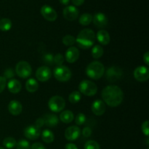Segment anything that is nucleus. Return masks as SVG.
<instances>
[{"label": "nucleus", "mask_w": 149, "mask_h": 149, "mask_svg": "<svg viewBox=\"0 0 149 149\" xmlns=\"http://www.w3.org/2000/svg\"><path fill=\"white\" fill-rule=\"evenodd\" d=\"M147 149H149V148H147Z\"/></svg>", "instance_id": "de8ad7c7"}, {"label": "nucleus", "mask_w": 149, "mask_h": 149, "mask_svg": "<svg viewBox=\"0 0 149 149\" xmlns=\"http://www.w3.org/2000/svg\"><path fill=\"white\" fill-rule=\"evenodd\" d=\"M43 119L45 125H46V126L49 127H55L59 123V118L56 115L52 114V113L46 114L44 116Z\"/></svg>", "instance_id": "aec40b11"}, {"label": "nucleus", "mask_w": 149, "mask_h": 149, "mask_svg": "<svg viewBox=\"0 0 149 149\" xmlns=\"http://www.w3.org/2000/svg\"><path fill=\"white\" fill-rule=\"evenodd\" d=\"M41 14L43 16L45 20H48V21L53 22L58 17V14H57L56 11L52 8V7L49 5H43L41 8Z\"/></svg>", "instance_id": "9d476101"}, {"label": "nucleus", "mask_w": 149, "mask_h": 149, "mask_svg": "<svg viewBox=\"0 0 149 149\" xmlns=\"http://www.w3.org/2000/svg\"><path fill=\"white\" fill-rule=\"evenodd\" d=\"M26 89L29 93H35L39 89V83L35 79H29L26 82Z\"/></svg>", "instance_id": "5701e85b"}, {"label": "nucleus", "mask_w": 149, "mask_h": 149, "mask_svg": "<svg viewBox=\"0 0 149 149\" xmlns=\"http://www.w3.org/2000/svg\"><path fill=\"white\" fill-rule=\"evenodd\" d=\"M42 141L46 143H51L54 141L55 135L53 132L49 130H45L42 132Z\"/></svg>", "instance_id": "b1692460"}, {"label": "nucleus", "mask_w": 149, "mask_h": 149, "mask_svg": "<svg viewBox=\"0 0 149 149\" xmlns=\"http://www.w3.org/2000/svg\"><path fill=\"white\" fill-rule=\"evenodd\" d=\"M86 116L84 113H79L77 115L75 118V122L77 125H82L85 123Z\"/></svg>", "instance_id": "473e14b6"}, {"label": "nucleus", "mask_w": 149, "mask_h": 149, "mask_svg": "<svg viewBox=\"0 0 149 149\" xmlns=\"http://www.w3.org/2000/svg\"><path fill=\"white\" fill-rule=\"evenodd\" d=\"M93 113L96 116H101L106 112V106L104 102L101 100H95L91 106Z\"/></svg>", "instance_id": "dca6fc26"}, {"label": "nucleus", "mask_w": 149, "mask_h": 149, "mask_svg": "<svg viewBox=\"0 0 149 149\" xmlns=\"http://www.w3.org/2000/svg\"><path fill=\"white\" fill-rule=\"evenodd\" d=\"M44 125H45V122H44L43 118H39V119H36V122H35V126H36V127L39 128V129H40Z\"/></svg>", "instance_id": "a19ab883"}, {"label": "nucleus", "mask_w": 149, "mask_h": 149, "mask_svg": "<svg viewBox=\"0 0 149 149\" xmlns=\"http://www.w3.org/2000/svg\"><path fill=\"white\" fill-rule=\"evenodd\" d=\"M97 40L102 45H107L110 42V35L106 30H100L97 33Z\"/></svg>", "instance_id": "412c9836"}, {"label": "nucleus", "mask_w": 149, "mask_h": 149, "mask_svg": "<svg viewBox=\"0 0 149 149\" xmlns=\"http://www.w3.org/2000/svg\"><path fill=\"white\" fill-rule=\"evenodd\" d=\"M12 28V21L9 18H2L0 20V30L7 31Z\"/></svg>", "instance_id": "bb28decb"}, {"label": "nucleus", "mask_w": 149, "mask_h": 149, "mask_svg": "<svg viewBox=\"0 0 149 149\" xmlns=\"http://www.w3.org/2000/svg\"><path fill=\"white\" fill-rule=\"evenodd\" d=\"M44 59H45V61L47 63V64H52L53 62V56L50 54H47V55H45L44 57Z\"/></svg>", "instance_id": "58836bf2"}, {"label": "nucleus", "mask_w": 149, "mask_h": 149, "mask_svg": "<svg viewBox=\"0 0 149 149\" xmlns=\"http://www.w3.org/2000/svg\"><path fill=\"white\" fill-rule=\"evenodd\" d=\"M7 85V79L4 77L0 76V93H2Z\"/></svg>", "instance_id": "e433bc0d"}, {"label": "nucleus", "mask_w": 149, "mask_h": 149, "mask_svg": "<svg viewBox=\"0 0 149 149\" xmlns=\"http://www.w3.org/2000/svg\"><path fill=\"white\" fill-rule=\"evenodd\" d=\"M79 58V51L75 47H70L65 52V61L69 63H74Z\"/></svg>", "instance_id": "4468645a"}, {"label": "nucleus", "mask_w": 149, "mask_h": 149, "mask_svg": "<svg viewBox=\"0 0 149 149\" xmlns=\"http://www.w3.org/2000/svg\"><path fill=\"white\" fill-rule=\"evenodd\" d=\"M71 1L75 6H81L84 2V0H71Z\"/></svg>", "instance_id": "37998d69"}, {"label": "nucleus", "mask_w": 149, "mask_h": 149, "mask_svg": "<svg viewBox=\"0 0 149 149\" xmlns=\"http://www.w3.org/2000/svg\"><path fill=\"white\" fill-rule=\"evenodd\" d=\"M65 101L61 96L55 95L51 97L48 102V107L55 113L61 112L65 109Z\"/></svg>", "instance_id": "423d86ee"}, {"label": "nucleus", "mask_w": 149, "mask_h": 149, "mask_svg": "<svg viewBox=\"0 0 149 149\" xmlns=\"http://www.w3.org/2000/svg\"><path fill=\"white\" fill-rule=\"evenodd\" d=\"M79 93L86 96H93L97 93V87L95 83L90 80H83L79 84Z\"/></svg>", "instance_id": "20e7f679"}, {"label": "nucleus", "mask_w": 149, "mask_h": 149, "mask_svg": "<svg viewBox=\"0 0 149 149\" xmlns=\"http://www.w3.org/2000/svg\"><path fill=\"white\" fill-rule=\"evenodd\" d=\"M54 77L58 81L65 82L71 79L72 73L69 68L65 65H59L54 69Z\"/></svg>", "instance_id": "39448f33"}, {"label": "nucleus", "mask_w": 149, "mask_h": 149, "mask_svg": "<svg viewBox=\"0 0 149 149\" xmlns=\"http://www.w3.org/2000/svg\"><path fill=\"white\" fill-rule=\"evenodd\" d=\"M141 130H142V132L146 136L148 137L149 135V128H148V121L146 120L142 124V126H141Z\"/></svg>", "instance_id": "f704fd0d"}, {"label": "nucleus", "mask_w": 149, "mask_h": 149, "mask_svg": "<svg viewBox=\"0 0 149 149\" xmlns=\"http://www.w3.org/2000/svg\"><path fill=\"white\" fill-rule=\"evenodd\" d=\"M53 62L55 63L56 65H58V66L59 65H62V64L64 62V57L63 56V55L58 53L56 55L53 57Z\"/></svg>", "instance_id": "72a5a7b5"}, {"label": "nucleus", "mask_w": 149, "mask_h": 149, "mask_svg": "<svg viewBox=\"0 0 149 149\" xmlns=\"http://www.w3.org/2000/svg\"><path fill=\"white\" fill-rule=\"evenodd\" d=\"M59 1L62 4H64V5H68L70 2V0H59Z\"/></svg>", "instance_id": "a18cd8bd"}, {"label": "nucleus", "mask_w": 149, "mask_h": 149, "mask_svg": "<svg viewBox=\"0 0 149 149\" xmlns=\"http://www.w3.org/2000/svg\"><path fill=\"white\" fill-rule=\"evenodd\" d=\"M15 76L14 71L13 70V68H7L5 70L4 73V77L7 79H12Z\"/></svg>", "instance_id": "c9c22d12"}, {"label": "nucleus", "mask_w": 149, "mask_h": 149, "mask_svg": "<svg viewBox=\"0 0 149 149\" xmlns=\"http://www.w3.org/2000/svg\"><path fill=\"white\" fill-rule=\"evenodd\" d=\"M7 89L13 94H17L21 90L22 84L19 80L12 79L7 83Z\"/></svg>", "instance_id": "6ab92c4d"}, {"label": "nucleus", "mask_w": 149, "mask_h": 149, "mask_svg": "<svg viewBox=\"0 0 149 149\" xmlns=\"http://www.w3.org/2000/svg\"><path fill=\"white\" fill-rule=\"evenodd\" d=\"M103 47L99 45H95L92 49V56L95 59H98L101 58L102 55H103Z\"/></svg>", "instance_id": "393cba45"}, {"label": "nucleus", "mask_w": 149, "mask_h": 149, "mask_svg": "<svg viewBox=\"0 0 149 149\" xmlns=\"http://www.w3.org/2000/svg\"><path fill=\"white\" fill-rule=\"evenodd\" d=\"M8 111L13 116H18L23 111V106L17 100H12L8 104Z\"/></svg>", "instance_id": "a211bd4d"}, {"label": "nucleus", "mask_w": 149, "mask_h": 149, "mask_svg": "<svg viewBox=\"0 0 149 149\" xmlns=\"http://www.w3.org/2000/svg\"><path fill=\"white\" fill-rule=\"evenodd\" d=\"M40 129L36 127L35 125H30L27 127L24 130V135L26 138L32 141L37 139L40 135Z\"/></svg>", "instance_id": "2eb2a0df"}, {"label": "nucleus", "mask_w": 149, "mask_h": 149, "mask_svg": "<svg viewBox=\"0 0 149 149\" xmlns=\"http://www.w3.org/2000/svg\"><path fill=\"white\" fill-rule=\"evenodd\" d=\"M31 149H46V148L41 143H34L31 146Z\"/></svg>", "instance_id": "ea45409f"}, {"label": "nucleus", "mask_w": 149, "mask_h": 149, "mask_svg": "<svg viewBox=\"0 0 149 149\" xmlns=\"http://www.w3.org/2000/svg\"><path fill=\"white\" fill-rule=\"evenodd\" d=\"M134 77L137 81L140 82L146 81L149 78V70L148 67L143 65L137 67L134 71Z\"/></svg>", "instance_id": "1a4fd4ad"}, {"label": "nucleus", "mask_w": 149, "mask_h": 149, "mask_svg": "<svg viewBox=\"0 0 149 149\" xmlns=\"http://www.w3.org/2000/svg\"><path fill=\"white\" fill-rule=\"evenodd\" d=\"M143 61L147 65H149V53H148V52H146L143 55Z\"/></svg>", "instance_id": "79ce46f5"}, {"label": "nucleus", "mask_w": 149, "mask_h": 149, "mask_svg": "<svg viewBox=\"0 0 149 149\" xmlns=\"http://www.w3.org/2000/svg\"><path fill=\"white\" fill-rule=\"evenodd\" d=\"M0 149H5L4 148H2V147H0Z\"/></svg>", "instance_id": "49530a36"}, {"label": "nucleus", "mask_w": 149, "mask_h": 149, "mask_svg": "<svg viewBox=\"0 0 149 149\" xmlns=\"http://www.w3.org/2000/svg\"><path fill=\"white\" fill-rule=\"evenodd\" d=\"M16 149H31L30 143L29 141H26V140H20L17 143Z\"/></svg>", "instance_id": "2f4dec72"}, {"label": "nucleus", "mask_w": 149, "mask_h": 149, "mask_svg": "<svg viewBox=\"0 0 149 149\" xmlns=\"http://www.w3.org/2000/svg\"><path fill=\"white\" fill-rule=\"evenodd\" d=\"M81 98V93L79 91H74L69 95L68 97V100H69L70 103L72 104H77V103L80 101Z\"/></svg>", "instance_id": "c85d7f7f"}, {"label": "nucleus", "mask_w": 149, "mask_h": 149, "mask_svg": "<svg viewBox=\"0 0 149 149\" xmlns=\"http://www.w3.org/2000/svg\"><path fill=\"white\" fill-rule=\"evenodd\" d=\"M102 98L105 104L111 107H116L122 103L124 99L123 91L116 85L106 86L102 90Z\"/></svg>", "instance_id": "f257e3e1"}, {"label": "nucleus", "mask_w": 149, "mask_h": 149, "mask_svg": "<svg viewBox=\"0 0 149 149\" xmlns=\"http://www.w3.org/2000/svg\"><path fill=\"white\" fill-rule=\"evenodd\" d=\"M3 145L6 148L13 149L17 145V141L12 137H7L3 141Z\"/></svg>", "instance_id": "cd10ccee"}, {"label": "nucleus", "mask_w": 149, "mask_h": 149, "mask_svg": "<svg viewBox=\"0 0 149 149\" xmlns=\"http://www.w3.org/2000/svg\"><path fill=\"white\" fill-rule=\"evenodd\" d=\"M91 134H92V130L90 127H84V129H83L82 135H84V137L88 138V137H90V135H91Z\"/></svg>", "instance_id": "4c0bfd02"}, {"label": "nucleus", "mask_w": 149, "mask_h": 149, "mask_svg": "<svg viewBox=\"0 0 149 149\" xmlns=\"http://www.w3.org/2000/svg\"><path fill=\"white\" fill-rule=\"evenodd\" d=\"M65 149H78L77 148V146L75 145L74 143H67L66 145H65Z\"/></svg>", "instance_id": "c03bdc74"}, {"label": "nucleus", "mask_w": 149, "mask_h": 149, "mask_svg": "<svg viewBox=\"0 0 149 149\" xmlns=\"http://www.w3.org/2000/svg\"><path fill=\"white\" fill-rule=\"evenodd\" d=\"M95 33L93 30L85 29L79 33L76 42L81 49H89L94 45L95 42Z\"/></svg>", "instance_id": "f03ea898"}, {"label": "nucleus", "mask_w": 149, "mask_h": 149, "mask_svg": "<svg viewBox=\"0 0 149 149\" xmlns=\"http://www.w3.org/2000/svg\"><path fill=\"white\" fill-rule=\"evenodd\" d=\"M93 21V15L90 13H84L79 17V22L82 26H88Z\"/></svg>", "instance_id": "a878e982"}, {"label": "nucleus", "mask_w": 149, "mask_h": 149, "mask_svg": "<svg viewBox=\"0 0 149 149\" xmlns=\"http://www.w3.org/2000/svg\"><path fill=\"white\" fill-rule=\"evenodd\" d=\"M15 72L20 78L26 79L31 75L32 68L26 61H20L16 64Z\"/></svg>", "instance_id": "0eeeda50"}, {"label": "nucleus", "mask_w": 149, "mask_h": 149, "mask_svg": "<svg viewBox=\"0 0 149 149\" xmlns=\"http://www.w3.org/2000/svg\"><path fill=\"white\" fill-rule=\"evenodd\" d=\"M52 77V72L49 67L47 66H41L37 68L36 71V77L39 81H47L49 79Z\"/></svg>", "instance_id": "9b49d317"}, {"label": "nucleus", "mask_w": 149, "mask_h": 149, "mask_svg": "<svg viewBox=\"0 0 149 149\" xmlns=\"http://www.w3.org/2000/svg\"><path fill=\"white\" fill-rule=\"evenodd\" d=\"M123 75L122 70L117 66H112L108 68L106 73V79L110 82L116 81L121 78Z\"/></svg>", "instance_id": "6e6552de"}, {"label": "nucleus", "mask_w": 149, "mask_h": 149, "mask_svg": "<svg viewBox=\"0 0 149 149\" xmlns=\"http://www.w3.org/2000/svg\"><path fill=\"white\" fill-rule=\"evenodd\" d=\"M63 17L69 21H73L77 19L79 16V10L75 6H67L63 9Z\"/></svg>", "instance_id": "f8f14e48"}, {"label": "nucleus", "mask_w": 149, "mask_h": 149, "mask_svg": "<svg viewBox=\"0 0 149 149\" xmlns=\"http://www.w3.org/2000/svg\"><path fill=\"white\" fill-rule=\"evenodd\" d=\"M62 42L63 45L65 46H70L71 47L72 45H74L76 42V39L74 36H71V35H65L62 39Z\"/></svg>", "instance_id": "c756f323"}, {"label": "nucleus", "mask_w": 149, "mask_h": 149, "mask_svg": "<svg viewBox=\"0 0 149 149\" xmlns=\"http://www.w3.org/2000/svg\"><path fill=\"white\" fill-rule=\"evenodd\" d=\"M74 113L69 110L63 111L62 113L60 114V120L65 124H69L74 120Z\"/></svg>", "instance_id": "4be33fe9"}, {"label": "nucleus", "mask_w": 149, "mask_h": 149, "mask_svg": "<svg viewBox=\"0 0 149 149\" xmlns=\"http://www.w3.org/2000/svg\"><path fill=\"white\" fill-rule=\"evenodd\" d=\"M93 21L95 26L103 29L108 25V18L105 14L102 13H97L93 17Z\"/></svg>", "instance_id": "f3484780"}, {"label": "nucleus", "mask_w": 149, "mask_h": 149, "mask_svg": "<svg viewBox=\"0 0 149 149\" xmlns=\"http://www.w3.org/2000/svg\"><path fill=\"white\" fill-rule=\"evenodd\" d=\"M105 67L100 61H93L87 65L86 68V74L92 79H99L103 76Z\"/></svg>", "instance_id": "7ed1b4c3"}, {"label": "nucleus", "mask_w": 149, "mask_h": 149, "mask_svg": "<svg viewBox=\"0 0 149 149\" xmlns=\"http://www.w3.org/2000/svg\"><path fill=\"white\" fill-rule=\"evenodd\" d=\"M84 149H100V146L96 141H88L84 144Z\"/></svg>", "instance_id": "7c9ffc66"}, {"label": "nucleus", "mask_w": 149, "mask_h": 149, "mask_svg": "<svg viewBox=\"0 0 149 149\" xmlns=\"http://www.w3.org/2000/svg\"><path fill=\"white\" fill-rule=\"evenodd\" d=\"M81 134L80 128L77 126H71L65 130V138L69 141H76Z\"/></svg>", "instance_id": "ddd939ff"}]
</instances>
